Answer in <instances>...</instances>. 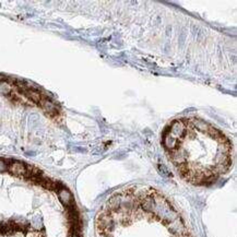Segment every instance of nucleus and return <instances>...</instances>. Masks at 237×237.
Here are the masks:
<instances>
[{"label": "nucleus", "mask_w": 237, "mask_h": 237, "mask_svg": "<svg viewBox=\"0 0 237 237\" xmlns=\"http://www.w3.org/2000/svg\"><path fill=\"white\" fill-rule=\"evenodd\" d=\"M8 171V164L4 162V160L0 158V172H6Z\"/></svg>", "instance_id": "nucleus-5"}, {"label": "nucleus", "mask_w": 237, "mask_h": 237, "mask_svg": "<svg viewBox=\"0 0 237 237\" xmlns=\"http://www.w3.org/2000/svg\"><path fill=\"white\" fill-rule=\"evenodd\" d=\"M26 237H45V236L39 233V232H30V233H27Z\"/></svg>", "instance_id": "nucleus-6"}, {"label": "nucleus", "mask_w": 237, "mask_h": 237, "mask_svg": "<svg viewBox=\"0 0 237 237\" xmlns=\"http://www.w3.org/2000/svg\"><path fill=\"white\" fill-rule=\"evenodd\" d=\"M8 172L10 174L14 175V176L24 178L26 173H27V165L22 162L13 161V162L8 164Z\"/></svg>", "instance_id": "nucleus-1"}, {"label": "nucleus", "mask_w": 237, "mask_h": 237, "mask_svg": "<svg viewBox=\"0 0 237 237\" xmlns=\"http://www.w3.org/2000/svg\"><path fill=\"white\" fill-rule=\"evenodd\" d=\"M180 237H191V236H190V235H189L188 233H185V234H183V235H181Z\"/></svg>", "instance_id": "nucleus-7"}, {"label": "nucleus", "mask_w": 237, "mask_h": 237, "mask_svg": "<svg viewBox=\"0 0 237 237\" xmlns=\"http://www.w3.org/2000/svg\"><path fill=\"white\" fill-rule=\"evenodd\" d=\"M39 105H41V107H42L50 117H56L59 114V110L57 109L56 105H55L51 101L46 98V97H43V100L41 101Z\"/></svg>", "instance_id": "nucleus-3"}, {"label": "nucleus", "mask_w": 237, "mask_h": 237, "mask_svg": "<svg viewBox=\"0 0 237 237\" xmlns=\"http://www.w3.org/2000/svg\"><path fill=\"white\" fill-rule=\"evenodd\" d=\"M58 197L60 202L66 207V208H69L71 205L75 204V199H73V196L71 193L67 188H63L58 191Z\"/></svg>", "instance_id": "nucleus-2"}, {"label": "nucleus", "mask_w": 237, "mask_h": 237, "mask_svg": "<svg viewBox=\"0 0 237 237\" xmlns=\"http://www.w3.org/2000/svg\"><path fill=\"white\" fill-rule=\"evenodd\" d=\"M9 79H10V78H9ZM12 85L13 84L9 83V80L8 81H2V82H0V93H2V94L6 96H9L13 92Z\"/></svg>", "instance_id": "nucleus-4"}, {"label": "nucleus", "mask_w": 237, "mask_h": 237, "mask_svg": "<svg viewBox=\"0 0 237 237\" xmlns=\"http://www.w3.org/2000/svg\"><path fill=\"white\" fill-rule=\"evenodd\" d=\"M101 237H112L109 234H104V235H101Z\"/></svg>", "instance_id": "nucleus-8"}]
</instances>
